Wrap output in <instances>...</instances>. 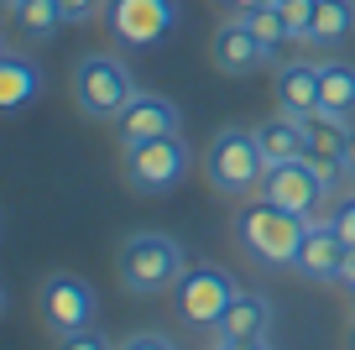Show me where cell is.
Instances as JSON below:
<instances>
[{"mask_svg":"<svg viewBox=\"0 0 355 350\" xmlns=\"http://www.w3.org/2000/svg\"><path fill=\"white\" fill-rule=\"evenodd\" d=\"M136 99V74L115 53H84L73 63V105L89 121H115Z\"/></svg>","mask_w":355,"mask_h":350,"instance_id":"8992f818","label":"cell"},{"mask_svg":"<svg viewBox=\"0 0 355 350\" xmlns=\"http://www.w3.org/2000/svg\"><path fill=\"white\" fill-rule=\"evenodd\" d=\"M6 53H11V47H6V37H0V58H6Z\"/></svg>","mask_w":355,"mask_h":350,"instance_id":"1f68e13d","label":"cell"},{"mask_svg":"<svg viewBox=\"0 0 355 350\" xmlns=\"http://www.w3.org/2000/svg\"><path fill=\"white\" fill-rule=\"evenodd\" d=\"M58 6H63L68 26H89V22H100V16H105V0H58Z\"/></svg>","mask_w":355,"mask_h":350,"instance_id":"603a6c76","label":"cell"},{"mask_svg":"<svg viewBox=\"0 0 355 350\" xmlns=\"http://www.w3.org/2000/svg\"><path fill=\"white\" fill-rule=\"evenodd\" d=\"M350 350H355V324H350Z\"/></svg>","mask_w":355,"mask_h":350,"instance_id":"d6a6232c","label":"cell"},{"mask_svg":"<svg viewBox=\"0 0 355 350\" xmlns=\"http://www.w3.org/2000/svg\"><path fill=\"white\" fill-rule=\"evenodd\" d=\"M261 199H266V204L293 209V215H303V219H319V209H324V199H329V188H324V178L313 173L309 157H293V162L266 167Z\"/></svg>","mask_w":355,"mask_h":350,"instance_id":"9c48e42d","label":"cell"},{"mask_svg":"<svg viewBox=\"0 0 355 350\" xmlns=\"http://www.w3.org/2000/svg\"><path fill=\"white\" fill-rule=\"evenodd\" d=\"M355 37V0H319L309 26V47H340Z\"/></svg>","mask_w":355,"mask_h":350,"instance_id":"e0dca14e","label":"cell"},{"mask_svg":"<svg viewBox=\"0 0 355 350\" xmlns=\"http://www.w3.org/2000/svg\"><path fill=\"white\" fill-rule=\"evenodd\" d=\"M37 94H42V68L26 53H6L0 58V110H21Z\"/></svg>","mask_w":355,"mask_h":350,"instance_id":"2e32d148","label":"cell"},{"mask_svg":"<svg viewBox=\"0 0 355 350\" xmlns=\"http://www.w3.org/2000/svg\"><path fill=\"white\" fill-rule=\"evenodd\" d=\"M272 99H277V110H288V115L309 121L313 110L324 105L319 63H309V58H282L277 74H272Z\"/></svg>","mask_w":355,"mask_h":350,"instance_id":"7c38bea8","label":"cell"},{"mask_svg":"<svg viewBox=\"0 0 355 350\" xmlns=\"http://www.w3.org/2000/svg\"><path fill=\"white\" fill-rule=\"evenodd\" d=\"M53 350H115V340L100 324H89V329H73V335H58Z\"/></svg>","mask_w":355,"mask_h":350,"instance_id":"7402d4cb","label":"cell"},{"mask_svg":"<svg viewBox=\"0 0 355 350\" xmlns=\"http://www.w3.org/2000/svg\"><path fill=\"white\" fill-rule=\"evenodd\" d=\"M235 293H241V283H235L220 262H189L183 277L173 283V308L189 329L214 335V324H220L225 308L235 303Z\"/></svg>","mask_w":355,"mask_h":350,"instance_id":"5b68a950","label":"cell"},{"mask_svg":"<svg viewBox=\"0 0 355 350\" xmlns=\"http://www.w3.org/2000/svg\"><path fill=\"white\" fill-rule=\"evenodd\" d=\"M319 84H324V110H340V115L355 121V63L350 58H324Z\"/></svg>","mask_w":355,"mask_h":350,"instance_id":"d6986e66","label":"cell"},{"mask_svg":"<svg viewBox=\"0 0 355 350\" xmlns=\"http://www.w3.org/2000/svg\"><path fill=\"white\" fill-rule=\"evenodd\" d=\"M115 350H178L173 335H162V329H136V335H125Z\"/></svg>","mask_w":355,"mask_h":350,"instance_id":"cb8c5ba5","label":"cell"},{"mask_svg":"<svg viewBox=\"0 0 355 350\" xmlns=\"http://www.w3.org/2000/svg\"><path fill=\"white\" fill-rule=\"evenodd\" d=\"M37 319L47 324V335L89 329V324H100V293L78 272H47L42 288H37Z\"/></svg>","mask_w":355,"mask_h":350,"instance_id":"ba28073f","label":"cell"},{"mask_svg":"<svg viewBox=\"0 0 355 350\" xmlns=\"http://www.w3.org/2000/svg\"><path fill=\"white\" fill-rule=\"evenodd\" d=\"M266 335H272V298L261 293H235V303L214 324V340H225V345H251V340H266Z\"/></svg>","mask_w":355,"mask_h":350,"instance_id":"5bb4252c","label":"cell"},{"mask_svg":"<svg viewBox=\"0 0 355 350\" xmlns=\"http://www.w3.org/2000/svg\"><path fill=\"white\" fill-rule=\"evenodd\" d=\"M209 58H214V68H220L225 78H245V74H256V68L272 63V53L256 42V32L245 26V16H241V11H230L220 26H214V37H209Z\"/></svg>","mask_w":355,"mask_h":350,"instance_id":"8fae6325","label":"cell"},{"mask_svg":"<svg viewBox=\"0 0 355 350\" xmlns=\"http://www.w3.org/2000/svg\"><path fill=\"white\" fill-rule=\"evenodd\" d=\"M313 6H319V0H277V11H282V22H288L293 42H309V26H313Z\"/></svg>","mask_w":355,"mask_h":350,"instance_id":"44dd1931","label":"cell"},{"mask_svg":"<svg viewBox=\"0 0 355 350\" xmlns=\"http://www.w3.org/2000/svg\"><path fill=\"white\" fill-rule=\"evenodd\" d=\"M183 267H189L183 241H178V235H162V230H136V235L121 241V251H115V277H121V288L131 298L173 293Z\"/></svg>","mask_w":355,"mask_h":350,"instance_id":"7a4b0ae2","label":"cell"},{"mask_svg":"<svg viewBox=\"0 0 355 350\" xmlns=\"http://www.w3.org/2000/svg\"><path fill=\"white\" fill-rule=\"evenodd\" d=\"M256 147H261L266 167H277V162H293V157H303V147H309V131H303L298 115L277 110V115L256 121Z\"/></svg>","mask_w":355,"mask_h":350,"instance_id":"9a60e30c","label":"cell"},{"mask_svg":"<svg viewBox=\"0 0 355 350\" xmlns=\"http://www.w3.org/2000/svg\"><path fill=\"white\" fill-rule=\"evenodd\" d=\"M309 225L313 219L293 215V209H282V204H266L261 194L241 199V209H235V241H241V251L251 256L256 267H293Z\"/></svg>","mask_w":355,"mask_h":350,"instance_id":"6da1fadb","label":"cell"},{"mask_svg":"<svg viewBox=\"0 0 355 350\" xmlns=\"http://www.w3.org/2000/svg\"><path fill=\"white\" fill-rule=\"evenodd\" d=\"M189 173H193V147L183 142V131L121 147V178L131 194H152V199L173 194V188L189 183Z\"/></svg>","mask_w":355,"mask_h":350,"instance_id":"277c9868","label":"cell"},{"mask_svg":"<svg viewBox=\"0 0 355 350\" xmlns=\"http://www.w3.org/2000/svg\"><path fill=\"white\" fill-rule=\"evenodd\" d=\"M241 16H245V26L256 32V42L272 53V63H282V53H288L293 32H288V22H282L277 0H266V6H251V11H241Z\"/></svg>","mask_w":355,"mask_h":350,"instance_id":"ffe728a7","label":"cell"},{"mask_svg":"<svg viewBox=\"0 0 355 350\" xmlns=\"http://www.w3.org/2000/svg\"><path fill=\"white\" fill-rule=\"evenodd\" d=\"M266 178V157L256 147V126H220L204 147V183L225 199H256Z\"/></svg>","mask_w":355,"mask_h":350,"instance_id":"3957f363","label":"cell"},{"mask_svg":"<svg viewBox=\"0 0 355 350\" xmlns=\"http://www.w3.org/2000/svg\"><path fill=\"white\" fill-rule=\"evenodd\" d=\"M105 26L121 47H162L167 37L183 26V0H105Z\"/></svg>","mask_w":355,"mask_h":350,"instance_id":"52a82bcc","label":"cell"},{"mask_svg":"<svg viewBox=\"0 0 355 350\" xmlns=\"http://www.w3.org/2000/svg\"><path fill=\"white\" fill-rule=\"evenodd\" d=\"M11 26H16L21 42H53L58 26H68V22H63V6H58V0H21L11 11Z\"/></svg>","mask_w":355,"mask_h":350,"instance_id":"ac0fdd59","label":"cell"},{"mask_svg":"<svg viewBox=\"0 0 355 350\" xmlns=\"http://www.w3.org/2000/svg\"><path fill=\"white\" fill-rule=\"evenodd\" d=\"M16 6H21V0H0V11H6V16H11V11H16Z\"/></svg>","mask_w":355,"mask_h":350,"instance_id":"f546056e","label":"cell"},{"mask_svg":"<svg viewBox=\"0 0 355 350\" xmlns=\"http://www.w3.org/2000/svg\"><path fill=\"white\" fill-rule=\"evenodd\" d=\"M350 199H355V188H350Z\"/></svg>","mask_w":355,"mask_h":350,"instance_id":"836d02e7","label":"cell"},{"mask_svg":"<svg viewBox=\"0 0 355 350\" xmlns=\"http://www.w3.org/2000/svg\"><path fill=\"white\" fill-rule=\"evenodd\" d=\"M115 142L136 147V142H152V136H173L183 131V110L173 105L167 94H152V89H136V99L115 115Z\"/></svg>","mask_w":355,"mask_h":350,"instance_id":"30bf717a","label":"cell"},{"mask_svg":"<svg viewBox=\"0 0 355 350\" xmlns=\"http://www.w3.org/2000/svg\"><path fill=\"white\" fill-rule=\"evenodd\" d=\"M6 303H11V298H6V288H0V314H6Z\"/></svg>","mask_w":355,"mask_h":350,"instance_id":"4dcf8cb0","label":"cell"},{"mask_svg":"<svg viewBox=\"0 0 355 350\" xmlns=\"http://www.w3.org/2000/svg\"><path fill=\"white\" fill-rule=\"evenodd\" d=\"M345 183H355V126H350V136H345Z\"/></svg>","mask_w":355,"mask_h":350,"instance_id":"484cf974","label":"cell"},{"mask_svg":"<svg viewBox=\"0 0 355 350\" xmlns=\"http://www.w3.org/2000/svg\"><path fill=\"white\" fill-rule=\"evenodd\" d=\"M230 11H251V6H266V0H225Z\"/></svg>","mask_w":355,"mask_h":350,"instance_id":"4316f807","label":"cell"},{"mask_svg":"<svg viewBox=\"0 0 355 350\" xmlns=\"http://www.w3.org/2000/svg\"><path fill=\"white\" fill-rule=\"evenodd\" d=\"M345 251H350V246L334 235L329 219H313L309 235H303V246H298V262H293V272H298L303 283H340Z\"/></svg>","mask_w":355,"mask_h":350,"instance_id":"4fadbf2b","label":"cell"},{"mask_svg":"<svg viewBox=\"0 0 355 350\" xmlns=\"http://www.w3.org/2000/svg\"><path fill=\"white\" fill-rule=\"evenodd\" d=\"M235 350H272V340H251V345H235Z\"/></svg>","mask_w":355,"mask_h":350,"instance_id":"83f0119b","label":"cell"},{"mask_svg":"<svg viewBox=\"0 0 355 350\" xmlns=\"http://www.w3.org/2000/svg\"><path fill=\"white\" fill-rule=\"evenodd\" d=\"M329 225H334V235H340L345 246H355V199H345L340 209H329Z\"/></svg>","mask_w":355,"mask_h":350,"instance_id":"d4e9b609","label":"cell"},{"mask_svg":"<svg viewBox=\"0 0 355 350\" xmlns=\"http://www.w3.org/2000/svg\"><path fill=\"white\" fill-rule=\"evenodd\" d=\"M204 350H235V345H225V340H209V345H204Z\"/></svg>","mask_w":355,"mask_h":350,"instance_id":"f1b7e54d","label":"cell"}]
</instances>
